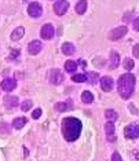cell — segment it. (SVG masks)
<instances>
[{
  "label": "cell",
  "instance_id": "cell-15",
  "mask_svg": "<svg viewBox=\"0 0 139 161\" xmlns=\"http://www.w3.org/2000/svg\"><path fill=\"white\" fill-rule=\"evenodd\" d=\"M120 64V55L117 54L116 51H113L112 52V55H110V69H114V68H117Z\"/></svg>",
  "mask_w": 139,
  "mask_h": 161
},
{
  "label": "cell",
  "instance_id": "cell-16",
  "mask_svg": "<svg viewBox=\"0 0 139 161\" xmlns=\"http://www.w3.org/2000/svg\"><path fill=\"white\" fill-rule=\"evenodd\" d=\"M75 51H76V48L72 43H65L64 45H62V52H64V54L72 55V54H75Z\"/></svg>",
  "mask_w": 139,
  "mask_h": 161
},
{
  "label": "cell",
  "instance_id": "cell-17",
  "mask_svg": "<svg viewBox=\"0 0 139 161\" xmlns=\"http://www.w3.org/2000/svg\"><path fill=\"white\" fill-rule=\"evenodd\" d=\"M72 107V103L70 102H59L55 105V110L57 112H66Z\"/></svg>",
  "mask_w": 139,
  "mask_h": 161
},
{
  "label": "cell",
  "instance_id": "cell-30",
  "mask_svg": "<svg viewBox=\"0 0 139 161\" xmlns=\"http://www.w3.org/2000/svg\"><path fill=\"white\" fill-rule=\"evenodd\" d=\"M134 28H135V30H139V18L134 22Z\"/></svg>",
  "mask_w": 139,
  "mask_h": 161
},
{
  "label": "cell",
  "instance_id": "cell-23",
  "mask_svg": "<svg viewBox=\"0 0 139 161\" xmlns=\"http://www.w3.org/2000/svg\"><path fill=\"white\" fill-rule=\"evenodd\" d=\"M85 76L90 79L88 81L91 83V84H95L96 81H98V77H99V76H98V73H95V72H90L88 75H85Z\"/></svg>",
  "mask_w": 139,
  "mask_h": 161
},
{
  "label": "cell",
  "instance_id": "cell-31",
  "mask_svg": "<svg viewBox=\"0 0 139 161\" xmlns=\"http://www.w3.org/2000/svg\"><path fill=\"white\" fill-rule=\"evenodd\" d=\"M15 55L18 57V55H19V51H13V52H11V57H10V58H15Z\"/></svg>",
  "mask_w": 139,
  "mask_h": 161
},
{
  "label": "cell",
  "instance_id": "cell-18",
  "mask_svg": "<svg viewBox=\"0 0 139 161\" xmlns=\"http://www.w3.org/2000/svg\"><path fill=\"white\" fill-rule=\"evenodd\" d=\"M76 69H77V64H76L75 61H66V64H65V70L68 73H75Z\"/></svg>",
  "mask_w": 139,
  "mask_h": 161
},
{
  "label": "cell",
  "instance_id": "cell-21",
  "mask_svg": "<svg viewBox=\"0 0 139 161\" xmlns=\"http://www.w3.org/2000/svg\"><path fill=\"white\" fill-rule=\"evenodd\" d=\"M81 101L84 103H91L94 101V95L90 92V91H84V92L81 94Z\"/></svg>",
  "mask_w": 139,
  "mask_h": 161
},
{
  "label": "cell",
  "instance_id": "cell-20",
  "mask_svg": "<svg viewBox=\"0 0 139 161\" xmlns=\"http://www.w3.org/2000/svg\"><path fill=\"white\" fill-rule=\"evenodd\" d=\"M87 10V2L85 0H80L77 3V6H76V13L77 14H84Z\"/></svg>",
  "mask_w": 139,
  "mask_h": 161
},
{
  "label": "cell",
  "instance_id": "cell-1",
  "mask_svg": "<svg viewBox=\"0 0 139 161\" xmlns=\"http://www.w3.org/2000/svg\"><path fill=\"white\" fill-rule=\"evenodd\" d=\"M62 134L69 142H73L81 134V121L75 117H66L62 120Z\"/></svg>",
  "mask_w": 139,
  "mask_h": 161
},
{
  "label": "cell",
  "instance_id": "cell-26",
  "mask_svg": "<svg viewBox=\"0 0 139 161\" xmlns=\"http://www.w3.org/2000/svg\"><path fill=\"white\" fill-rule=\"evenodd\" d=\"M30 107H32V101H23L22 105H21V109L23 112H28Z\"/></svg>",
  "mask_w": 139,
  "mask_h": 161
},
{
  "label": "cell",
  "instance_id": "cell-2",
  "mask_svg": "<svg viewBox=\"0 0 139 161\" xmlns=\"http://www.w3.org/2000/svg\"><path fill=\"white\" fill-rule=\"evenodd\" d=\"M117 88H119V92L121 98L124 99H128L134 92L135 88V76L131 75V73H126L119 79V83H117Z\"/></svg>",
  "mask_w": 139,
  "mask_h": 161
},
{
  "label": "cell",
  "instance_id": "cell-9",
  "mask_svg": "<svg viewBox=\"0 0 139 161\" xmlns=\"http://www.w3.org/2000/svg\"><path fill=\"white\" fill-rule=\"evenodd\" d=\"M113 86H114V81H113L112 77H109V76H103V77L100 79V87H102V90L105 91V92L112 91Z\"/></svg>",
  "mask_w": 139,
  "mask_h": 161
},
{
  "label": "cell",
  "instance_id": "cell-5",
  "mask_svg": "<svg viewBox=\"0 0 139 161\" xmlns=\"http://www.w3.org/2000/svg\"><path fill=\"white\" fill-rule=\"evenodd\" d=\"M127 32H128L127 26H119V28H116V29H113L112 32H110L109 39L110 40H120L126 36Z\"/></svg>",
  "mask_w": 139,
  "mask_h": 161
},
{
  "label": "cell",
  "instance_id": "cell-22",
  "mask_svg": "<svg viewBox=\"0 0 139 161\" xmlns=\"http://www.w3.org/2000/svg\"><path fill=\"white\" fill-rule=\"evenodd\" d=\"M105 116H106L107 120L113 122V121L117 118V113H116V112H114V110H112V109H107V110L105 112Z\"/></svg>",
  "mask_w": 139,
  "mask_h": 161
},
{
  "label": "cell",
  "instance_id": "cell-3",
  "mask_svg": "<svg viewBox=\"0 0 139 161\" xmlns=\"http://www.w3.org/2000/svg\"><path fill=\"white\" fill-rule=\"evenodd\" d=\"M64 75H62L61 70H58V69H53V70L50 72V75H48V80H50L51 84H54V86H58V84H61L64 81Z\"/></svg>",
  "mask_w": 139,
  "mask_h": 161
},
{
  "label": "cell",
  "instance_id": "cell-14",
  "mask_svg": "<svg viewBox=\"0 0 139 161\" xmlns=\"http://www.w3.org/2000/svg\"><path fill=\"white\" fill-rule=\"evenodd\" d=\"M23 34H25V29H23L22 26L17 28V29H14V32L11 34V40L17 41V40H21L23 37Z\"/></svg>",
  "mask_w": 139,
  "mask_h": 161
},
{
  "label": "cell",
  "instance_id": "cell-25",
  "mask_svg": "<svg viewBox=\"0 0 139 161\" xmlns=\"http://www.w3.org/2000/svg\"><path fill=\"white\" fill-rule=\"evenodd\" d=\"M124 69L126 70H132L134 69V61L130 58H126V61H124Z\"/></svg>",
  "mask_w": 139,
  "mask_h": 161
},
{
  "label": "cell",
  "instance_id": "cell-28",
  "mask_svg": "<svg viewBox=\"0 0 139 161\" xmlns=\"http://www.w3.org/2000/svg\"><path fill=\"white\" fill-rule=\"evenodd\" d=\"M132 52H134V57H136V58L139 59V44L134 45V50H132Z\"/></svg>",
  "mask_w": 139,
  "mask_h": 161
},
{
  "label": "cell",
  "instance_id": "cell-6",
  "mask_svg": "<svg viewBox=\"0 0 139 161\" xmlns=\"http://www.w3.org/2000/svg\"><path fill=\"white\" fill-rule=\"evenodd\" d=\"M68 8H69V3L66 0H58L54 4V11L57 13L58 15H64V14L68 11Z\"/></svg>",
  "mask_w": 139,
  "mask_h": 161
},
{
  "label": "cell",
  "instance_id": "cell-32",
  "mask_svg": "<svg viewBox=\"0 0 139 161\" xmlns=\"http://www.w3.org/2000/svg\"><path fill=\"white\" fill-rule=\"evenodd\" d=\"M79 64H80V65H81V66H85V62H84V61H83V59H81V61H79Z\"/></svg>",
  "mask_w": 139,
  "mask_h": 161
},
{
  "label": "cell",
  "instance_id": "cell-8",
  "mask_svg": "<svg viewBox=\"0 0 139 161\" xmlns=\"http://www.w3.org/2000/svg\"><path fill=\"white\" fill-rule=\"evenodd\" d=\"M54 34H55V30H54V26L51 25V23H47V25H44L41 28V37H43L44 40L53 39Z\"/></svg>",
  "mask_w": 139,
  "mask_h": 161
},
{
  "label": "cell",
  "instance_id": "cell-7",
  "mask_svg": "<svg viewBox=\"0 0 139 161\" xmlns=\"http://www.w3.org/2000/svg\"><path fill=\"white\" fill-rule=\"evenodd\" d=\"M124 132H126L127 138H130V139L139 138V124H130Z\"/></svg>",
  "mask_w": 139,
  "mask_h": 161
},
{
  "label": "cell",
  "instance_id": "cell-13",
  "mask_svg": "<svg viewBox=\"0 0 139 161\" xmlns=\"http://www.w3.org/2000/svg\"><path fill=\"white\" fill-rule=\"evenodd\" d=\"M17 105H18V98L17 96H6L4 98V106L7 107V109H13V107H15Z\"/></svg>",
  "mask_w": 139,
  "mask_h": 161
},
{
  "label": "cell",
  "instance_id": "cell-27",
  "mask_svg": "<svg viewBox=\"0 0 139 161\" xmlns=\"http://www.w3.org/2000/svg\"><path fill=\"white\" fill-rule=\"evenodd\" d=\"M40 116H41V109H36V110H34L33 113H32V117H33V118H39Z\"/></svg>",
  "mask_w": 139,
  "mask_h": 161
},
{
  "label": "cell",
  "instance_id": "cell-24",
  "mask_svg": "<svg viewBox=\"0 0 139 161\" xmlns=\"http://www.w3.org/2000/svg\"><path fill=\"white\" fill-rule=\"evenodd\" d=\"M72 80L73 81H76V83H84V81H87V76L85 75H75L72 77Z\"/></svg>",
  "mask_w": 139,
  "mask_h": 161
},
{
  "label": "cell",
  "instance_id": "cell-11",
  "mask_svg": "<svg viewBox=\"0 0 139 161\" xmlns=\"http://www.w3.org/2000/svg\"><path fill=\"white\" fill-rule=\"evenodd\" d=\"M40 51H41V43L39 40H34L28 45V52H29V54L36 55V54H39Z\"/></svg>",
  "mask_w": 139,
  "mask_h": 161
},
{
  "label": "cell",
  "instance_id": "cell-4",
  "mask_svg": "<svg viewBox=\"0 0 139 161\" xmlns=\"http://www.w3.org/2000/svg\"><path fill=\"white\" fill-rule=\"evenodd\" d=\"M28 14L30 17H33V18H39V17H41V14H43V8H41V6L37 2H33L28 7Z\"/></svg>",
  "mask_w": 139,
  "mask_h": 161
},
{
  "label": "cell",
  "instance_id": "cell-10",
  "mask_svg": "<svg viewBox=\"0 0 139 161\" xmlns=\"http://www.w3.org/2000/svg\"><path fill=\"white\" fill-rule=\"evenodd\" d=\"M17 87V80H14L11 77H8V79H4L2 81V88L7 91V92H10V91H13L14 88Z\"/></svg>",
  "mask_w": 139,
  "mask_h": 161
},
{
  "label": "cell",
  "instance_id": "cell-12",
  "mask_svg": "<svg viewBox=\"0 0 139 161\" xmlns=\"http://www.w3.org/2000/svg\"><path fill=\"white\" fill-rule=\"evenodd\" d=\"M105 132H106V135H107V141L109 142H113L114 139V124L112 121H107L106 124H105Z\"/></svg>",
  "mask_w": 139,
  "mask_h": 161
},
{
  "label": "cell",
  "instance_id": "cell-19",
  "mask_svg": "<svg viewBox=\"0 0 139 161\" xmlns=\"http://www.w3.org/2000/svg\"><path fill=\"white\" fill-rule=\"evenodd\" d=\"M25 124H26V118L25 117H18V118H15V120L13 121L14 128H17V129H21Z\"/></svg>",
  "mask_w": 139,
  "mask_h": 161
},
{
  "label": "cell",
  "instance_id": "cell-29",
  "mask_svg": "<svg viewBox=\"0 0 139 161\" xmlns=\"http://www.w3.org/2000/svg\"><path fill=\"white\" fill-rule=\"evenodd\" d=\"M112 161H123L121 160V157L119 153H113V156H112Z\"/></svg>",
  "mask_w": 139,
  "mask_h": 161
}]
</instances>
